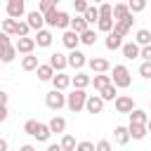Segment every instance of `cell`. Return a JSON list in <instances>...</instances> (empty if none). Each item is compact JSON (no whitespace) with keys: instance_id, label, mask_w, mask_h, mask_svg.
<instances>
[{"instance_id":"obj_1","label":"cell","mask_w":151,"mask_h":151,"mask_svg":"<svg viewBox=\"0 0 151 151\" xmlns=\"http://www.w3.org/2000/svg\"><path fill=\"white\" fill-rule=\"evenodd\" d=\"M85 101H87V92H85V90L73 87L71 94H66V109H68L71 113H80V111L85 109Z\"/></svg>"},{"instance_id":"obj_2","label":"cell","mask_w":151,"mask_h":151,"mask_svg":"<svg viewBox=\"0 0 151 151\" xmlns=\"http://www.w3.org/2000/svg\"><path fill=\"white\" fill-rule=\"evenodd\" d=\"M111 83L118 87V90H125L132 85V76H130V68L125 64H118L113 66V76H111Z\"/></svg>"},{"instance_id":"obj_3","label":"cell","mask_w":151,"mask_h":151,"mask_svg":"<svg viewBox=\"0 0 151 151\" xmlns=\"http://www.w3.org/2000/svg\"><path fill=\"white\" fill-rule=\"evenodd\" d=\"M45 104H47V109L59 111V109L66 106V94H64L61 90H50V92L45 94Z\"/></svg>"},{"instance_id":"obj_4","label":"cell","mask_w":151,"mask_h":151,"mask_svg":"<svg viewBox=\"0 0 151 151\" xmlns=\"http://www.w3.org/2000/svg\"><path fill=\"white\" fill-rule=\"evenodd\" d=\"M113 106H116L118 113H130V111L134 109V99H132L130 94H118V97L113 99Z\"/></svg>"},{"instance_id":"obj_5","label":"cell","mask_w":151,"mask_h":151,"mask_svg":"<svg viewBox=\"0 0 151 151\" xmlns=\"http://www.w3.org/2000/svg\"><path fill=\"white\" fill-rule=\"evenodd\" d=\"M26 14V0H7V17L21 19Z\"/></svg>"},{"instance_id":"obj_6","label":"cell","mask_w":151,"mask_h":151,"mask_svg":"<svg viewBox=\"0 0 151 151\" xmlns=\"http://www.w3.org/2000/svg\"><path fill=\"white\" fill-rule=\"evenodd\" d=\"M14 47H17V52H19V54H31V52H33L38 45H35V38H31V35H24V38H17Z\"/></svg>"},{"instance_id":"obj_7","label":"cell","mask_w":151,"mask_h":151,"mask_svg":"<svg viewBox=\"0 0 151 151\" xmlns=\"http://www.w3.org/2000/svg\"><path fill=\"white\" fill-rule=\"evenodd\" d=\"M87 64V54L80 52V50H71L68 52V66L76 68V71H83V66Z\"/></svg>"},{"instance_id":"obj_8","label":"cell","mask_w":151,"mask_h":151,"mask_svg":"<svg viewBox=\"0 0 151 151\" xmlns=\"http://www.w3.org/2000/svg\"><path fill=\"white\" fill-rule=\"evenodd\" d=\"M104 99L101 94H87V101H85V111L87 113H101L104 111Z\"/></svg>"},{"instance_id":"obj_9","label":"cell","mask_w":151,"mask_h":151,"mask_svg":"<svg viewBox=\"0 0 151 151\" xmlns=\"http://www.w3.org/2000/svg\"><path fill=\"white\" fill-rule=\"evenodd\" d=\"M26 21H28L31 31H40V28H45V14H42L40 9L28 12V14H26Z\"/></svg>"},{"instance_id":"obj_10","label":"cell","mask_w":151,"mask_h":151,"mask_svg":"<svg viewBox=\"0 0 151 151\" xmlns=\"http://www.w3.org/2000/svg\"><path fill=\"white\" fill-rule=\"evenodd\" d=\"M87 66H90L92 73H109V68H111L109 59H104V57H92V59H87Z\"/></svg>"},{"instance_id":"obj_11","label":"cell","mask_w":151,"mask_h":151,"mask_svg":"<svg viewBox=\"0 0 151 151\" xmlns=\"http://www.w3.org/2000/svg\"><path fill=\"white\" fill-rule=\"evenodd\" d=\"M61 42H64V47H66V50H78V45H80V35H78L76 31L66 28V31H64V35H61Z\"/></svg>"},{"instance_id":"obj_12","label":"cell","mask_w":151,"mask_h":151,"mask_svg":"<svg viewBox=\"0 0 151 151\" xmlns=\"http://www.w3.org/2000/svg\"><path fill=\"white\" fill-rule=\"evenodd\" d=\"M132 24H134V19H132V14H127L125 19H120V21H116L113 24V33H118V35H127L130 33V28H132Z\"/></svg>"},{"instance_id":"obj_13","label":"cell","mask_w":151,"mask_h":151,"mask_svg":"<svg viewBox=\"0 0 151 151\" xmlns=\"http://www.w3.org/2000/svg\"><path fill=\"white\" fill-rule=\"evenodd\" d=\"M50 66L54 71H64L68 66V54H61V52H52L50 54Z\"/></svg>"},{"instance_id":"obj_14","label":"cell","mask_w":151,"mask_h":151,"mask_svg":"<svg viewBox=\"0 0 151 151\" xmlns=\"http://www.w3.org/2000/svg\"><path fill=\"white\" fill-rule=\"evenodd\" d=\"M130 139H132V137H130V130H127V125H116V127H113V142H116V144L125 146Z\"/></svg>"},{"instance_id":"obj_15","label":"cell","mask_w":151,"mask_h":151,"mask_svg":"<svg viewBox=\"0 0 151 151\" xmlns=\"http://www.w3.org/2000/svg\"><path fill=\"white\" fill-rule=\"evenodd\" d=\"M52 40H54L52 31H47V28L35 31V45H38V47H50V45H52Z\"/></svg>"},{"instance_id":"obj_16","label":"cell","mask_w":151,"mask_h":151,"mask_svg":"<svg viewBox=\"0 0 151 151\" xmlns=\"http://www.w3.org/2000/svg\"><path fill=\"white\" fill-rule=\"evenodd\" d=\"M52 85H54V90H66V87H71V76H66L64 71H57L54 73V78H52Z\"/></svg>"},{"instance_id":"obj_17","label":"cell","mask_w":151,"mask_h":151,"mask_svg":"<svg viewBox=\"0 0 151 151\" xmlns=\"http://www.w3.org/2000/svg\"><path fill=\"white\" fill-rule=\"evenodd\" d=\"M90 83H92V78H90L87 73H83V71H76V76H71V85L78 87V90L90 87Z\"/></svg>"},{"instance_id":"obj_18","label":"cell","mask_w":151,"mask_h":151,"mask_svg":"<svg viewBox=\"0 0 151 151\" xmlns=\"http://www.w3.org/2000/svg\"><path fill=\"white\" fill-rule=\"evenodd\" d=\"M127 130H130V137L132 139H144L146 134H149V130H146V125L144 123H127Z\"/></svg>"},{"instance_id":"obj_19","label":"cell","mask_w":151,"mask_h":151,"mask_svg":"<svg viewBox=\"0 0 151 151\" xmlns=\"http://www.w3.org/2000/svg\"><path fill=\"white\" fill-rule=\"evenodd\" d=\"M104 45H106V50H111V52H116V50H120L123 47V35H118V33H106V40H104Z\"/></svg>"},{"instance_id":"obj_20","label":"cell","mask_w":151,"mask_h":151,"mask_svg":"<svg viewBox=\"0 0 151 151\" xmlns=\"http://www.w3.org/2000/svg\"><path fill=\"white\" fill-rule=\"evenodd\" d=\"M120 52H123V57H125V59H137V57H139V52H142V47L132 40V42H123Z\"/></svg>"},{"instance_id":"obj_21","label":"cell","mask_w":151,"mask_h":151,"mask_svg":"<svg viewBox=\"0 0 151 151\" xmlns=\"http://www.w3.org/2000/svg\"><path fill=\"white\" fill-rule=\"evenodd\" d=\"M35 73H38V80H42V83H47V80H50V83H52V78H54V73H57V71H54V68L50 66V61H47V64H40V66L35 68Z\"/></svg>"},{"instance_id":"obj_22","label":"cell","mask_w":151,"mask_h":151,"mask_svg":"<svg viewBox=\"0 0 151 151\" xmlns=\"http://www.w3.org/2000/svg\"><path fill=\"white\" fill-rule=\"evenodd\" d=\"M47 125H50L52 134H64V132H66V118H64V116H54Z\"/></svg>"},{"instance_id":"obj_23","label":"cell","mask_w":151,"mask_h":151,"mask_svg":"<svg viewBox=\"0 0 151 151\" xmlns=\"http://www.w3.org/2000/svg\"><path fill=\"white\" fill-rule=\"evenodd\" d=\"M90 28V24H87V19L83 17V14H76L73 19H71V31H76L78 35L83 33V31H87Z\"/></svg>"},{"instance_id":"obj_24","label":"cell","mask_w":151,"mask_h":151,"mask_svg":"<svg viewBox=\"0 0 151 151\" xmlns=\"http://www.w3.org/2000/svg\"><path fill=\"white\" fill-rule=\"evenodd\" d=\"M33 137H35L38 142H50V137H52V130H50V125H47V123H38V127H35Z\"/></svg>"},{"instance_id":"obj_25","label":"cell","mask_w":151,"mask_h":151,"mask_svg":"<svg viewBox=\"0 0 151 151\" xmlns=\"http://www.w3.org/2000/svg\"><path fill=\"white\" fill-rule=\"evenodd\" d=\"M127 14H132L130 7H127V2H113V21H120Z\"/></svg>"},{"instance_id":"obj_26","label":"cell","mask_w":151,"mask_h":151,"mask_svg":"<svg viewBox=\"0 0 151 151\" xmlns=\"http://www.w3.org/2000/svg\"><path fill=\"white\" fill-rule=\"evenodd\" d=\"M38 66H40V61H38V57H35L33 52L21 57V68H24V71H35Z\"/></svg>"},{"instance_id":"obj_27","label":"cell","mask_w":151,"mask_h":151,"mask_svg":"<svg viewBox=\"0 0 151 151\" xmlns=\"http://www.w3.org/2000/svg\"><path fill=\"white\" fill-rule=\"evenodd\" d=\"M109 83H111V76H106V73H97V76L92 78V83H90V85H92V87L99 92V90H104Z\"/></svg>"},{"instance_id":"obj_28","label":"cell","mask_w":151,"mask_h":151,"mask_svg":"<svg viewBox=\"0 0 151 151\" xmlns=\"http://www.w3.org/2000/svg\"><path fill=\"white\" fill-rule=\"evenodd\" d=\"M134 42H137L139 47L151 45V31H149V28H139V31L134 33Z\"/></svg>"},{"instance_id":"obj_29","label":"cell","mask_w":151,"mask_h":151,"mask_svg":"<svg viewBox=\"0 0 151 151\" xmlns=\"http://www.w3.org/2000/svg\"><path fill=\"white\" fill-rule=\"evenodd\" d=\"M71 19H73V17H71L68 12L59 9V12H57V28H64V31L71 28Z\"/></svg>"},{"instance_id":"obj_30","label":"cell","mask_w":151,"mask_h":151,"mask_svg":"<svg viewBox=\"0 0 151 151\" xmlns=\"http://www.w3.org/2000/svg\"><path fill=\"white\" fill-rule=\"evenodd\" d=\"M99 94H101V99H104V101H113V99L118 97V87H116L113 83H109L104 90H99Z\"/></svg>"},{"instance_id":"obj_31","label":"cell","mask_w":151,"mask_h":151,"mask_svg":"<svg viewBox=\"0 0 151 151\" xmlns=\"http://www.w3.org/2000/svg\"><path fill=\"white\" fill-rule=\"evenodd\" d=\"M127 116H130V123H144V125H146V120H149V113L142 111V109H137V106H134Z\"/></svg>"},{"instance_id":"obj_32","label":"cell","mask_w":151,"mask_h":151,"mask_svg":"<svg viewBox=\"0 0 151 151\" xmlns=\"http://www.w3.org/2000/svg\"><path fill=\"white\" fill-rule=\"evenodd\" d=\"M59 144H61V149H64V151H76V146H78L76 137H73V134H68V132H64V134H61V142H59Z\"/></svg>"},{"instance_id":"obj_33","label":"cell","mask_w":151,"mask_h":151,"mask_svg":"<svg viewBox=\"0 0 151 151\" xmlns=\"http://www.w3.org/2000/svg\"><path fill=\"white\" fill-rule=\"evenodd\" d=\"M94 42H97V31L87 28V31H83V33H80V45H87V47H92Z\"/></svg>"},{"instance_id":"obj_34","label":"cell","mask_w":151,"mask_h":151,"mask_svg":"<svg viewBox=\"0 0 151 151\" xmlns=\"http://www.w3.org/2000/svg\"><path fill=\"white\" fill-rule=\"evenodd\" d=\"M83 17L87 19V24H97V21H99V7H97V5H90Z\"/></svg>"},{"instance_id":"obj_35","label":"cell","mask_w":151,"mask_h":151,"mask_svg":"<svg viewBox=\"0 0 151 151\" xmlns=\"http://www.w3.org/2000/svg\"><path fill=\"white\" fill-rule=\"evenodd\" d=\"M17 21H19V19H12V17L2 19V31H5L7 35H17Z\"/></svg>"},{"instance_id":"obj_36","label":"cell","mask_w":151,"mask_h":151,"mask_svg":"<svg viewBox=\"0 0 151 151\" xmlns=\"http://www.w3.org/2000/svg\"><path fill=\"white\" fill-rule=\"evenodd\" d=\"M125 2H127V7H130L132 14H139V12L146 9V2H149V0H125Z\"/></svg>"},{"instance_id":"obj_37","label":"cell","mask_w":151,"mask_h":151,"mask_svg":"<svg viewBox=\"0 0 151 151\" xmlns=\"http://www.w3.org/2000/svg\"><path fill=\"white\" fill-rule=\"evenodd\" d=\"M99 19H113V5L111 2H101L99 5Z\"/></svg>"},{"instance_id":"obj_38","label":"cell","mask_w":151,"mask_h":151,"mask_svg":"<svg viewBox=\"0 0 151 151\" xmlns=\"http://www.w3.org/2000/svg\"><path fill=\"white\" fill-rule=\"evenodd\" d=\"M113 19H99L97 21V31H101V33H111L113 31Z\"/></svg>"},{"instance_id":"obj_39","label":"cell","mask_w":151,"mask_h":151,"mask_svg":"<svg viewBox=\"0 0 151 151\" xmlns=\"http://www.w3.org/2000/svg\"><path fill=\"white\" fill-rule=\"evenodd\" d=\"M17 54H19V52H17V47H14V45H9V47L5 50V54H2V59H0V61H2V64H12V61L17 59Z\"/></svg>"},{"instance_id":"obj_40","label":"cell","mask_w":151,"mask_h":151,"mask_svg":"<svg viewBox=\"0 0 151 151\" xmlns=\"http://www.w3.org/2000/svg\"><path fill=\"white\" fill-rule=\"evenodd\" d=\"M38 9H40L42 14H47V12L57 9V0H40V2H38Z\"/></svg>"},{"instance_id":"obj_41","label":"cell","mask_w":151,"mask_h":151,"mask_svg":"<svg viewBox=\"0 0 151 151\" xmlns=\"http://www.w3.org/2000/svg\"><path fill=\"white\" fill-rule=\"evenodd\" d=\"M31 33V26H28V21H17V38H24V35H28Z\"/></svg>"},{"instance_id":"obj_42","label":"cell","mask_w":151,"mask_h":151,"mask_svg":"<svg viewBox=\"0 0 151 151\" xmlns=\"http://www.w3.org/2000/svg\"><path fill=\"white\" fill-rule=\"evenodd\" d=\"M71 2H73L76 14H85V9L90 7V2H87V0H71Z\"/></svg>"},{"instance_id":"obj_43","label":"cell","mask_w":151,"mask_h":151,"mask_svg":"<svg viewBox=\"0 0 151 151\" xmlns=\"http://www.w3.org/2000/svg\"><path fill=\"white\" fill-rule=\"evenodd\" d=\"M12 42H9V35L5 33V31H0V59H2V54H5V50L9 47Z\"/></svg>"},{"instance_id":"obj_44","label":"cell","mask_w":151,"mask_h":151,"mask_svg":"<svg viewBox=\"0 0 151 151\" xmlns=\"http://www.w3.org/2000/svg\"><path fill=\"white\" fill-rule=\"evenodd\" d=\"M139 76L142 78H151V61H142L139 64Z\"/></svg>"},{"instance_id":"obj_45","label":"cell","mask_w":151,"mask_h":151,"mask_svg":"<svg viewBox=\"0 0 151 151\" xmlns=\"http://www.w3.org/2000/svg\"><path fill=\"white\" fill-rule=\"evenodd\" d=\"M94 151H113V146H111L109 139H99V142L94 144Z\"/></svg>"},{"instance_id":"obj_46","label":"cell","mask_w":151,"mask_h":151,"mask_svg":"<svg viewBox=\"0 0 151 151\" xmlns=\"http://www.w3.org/2000/svg\"><path fill=\"white\" fill-rule=\"evenodd\" d=\"M57 12H59V9H52V12L45 14V24H47V26H57Z\"/></svg>"},{"instance_id":"obj_47","label":"cell","mask_w":151,"mask_h":151,"mask_svg":"<svg viewBox=\"0 0 151 151\" xmlns=\"http://www.w3.org/2000/svg\"><path fill=\"white\" fill-rule=\"evenodd\" d=\"M35 127H38V120H26V123H24V132H26V134H31V137H33Z\"/></svg>"},{"instance_id":"obj_48","label":"cell","mask_w":151,"mask_h":151,"mask_svg":"<svg viewBox=\"0 0 151 151\" xmlns=\"http://www.w3.org/2000/svg\"><path fill=\"white\" fill-rule=\"evenodd\" d=\"M76 151H94V142H78Z\"/></svg>"},{"instance_id":"obj_49","label":"cell","mask_w":151,"mask_h":151,"mask_svg":"<svg viewBox=\"0 0 151 151\" xmlns=\"http://www.w3.org/2000/svg\"><path fill=\"white\" fill-rule=\"evenodd\" d=\"M139 57H142L144 61H151V45H144L142 52H139Z\"/></svg>"},{"instance_id":"obj_50","label":"cell","mask_w":151,"mask_h":151,"mask_svg":"<svg viewBox=\"0 0 151 151\" xmlns=\"http://www.w3.org/2000/svg\"><path fill=\"white\" fill-rule=\"evenodd\" d=\"M7 101H9V94L5 90H0V106H7Z\"/></svg>"},{"instance_id":"obj_51","label":"cell","mask_w":151,"mask_h":151,"mask_svg":"<svg viewBox=\"0 0 151 151\" xmlns=\"http://www.w3.org/2000/svg\"><path fill=\"white\" fill-rule=\"evenodd\" d=\"M7 116H9L7 106H0V123H5V120H7Z\"/></svg>"},{"instance_id":"obj_52","label":"cell","mask_w":151,"mask_h":151,"mask_svg":"<svg viewBox=\"0 0 151 151\" xmlns=\"http://www.w3.org/2000/svg\"><path fill=\"white\" fill-rule=\"evenodd\" d=\"M47 151H64L61 144H47Z\"/></svg>"},{"instance_id":"obj_53","label":"cell","mask_w":151,"mask_h":151,"mask_svg":"<svg viewBox=\"0 0 151 151\" xmlns=\"http://www.w3.org/2000/svg\"><path fill=\"white\" fill-rule=\"evenodd\" d=\"M0 151H9V144H7V139H2V137H0Z\"/></svg>"},{"instance_id":"obj_54","label":"cell","mask_w":151,"mask_h":151,"mask_svg":"<svg viewBox=\"0 0 151 151\" xmlns=\"http://www.w3.org/2000/svg\"><path fill=\"white\" fill-rule=\"evenodd\" d=\"M19 151H35V146H33V144H24Z\"/></svg>"},{"instance_id":"obj_55","label":"cell","mask_w":151,"mask_h":151,"mask_svg":"<svg viewBox=\"0 0 151 151\" xmlns=\"http://www.w3.org/2000/svg\"><path fill=\"white\" fill-rule=\"evenodd\" d=\"M146 130L151 132V116H149V120H146Z\"/></svg>"},{"instance_id":"obj_56","label":"cell","mask_w":151,"mask_h":151,"mask_svg":"<svg viewBox=\"0 0 151 151\" xmlns=\"http://www.w3.org/2000/svg\"><path fill=\"white\" fill-rule=\"evenodd\" d=\"M92 2H94V5H101V2H106V0H92Z\"/></svg>"},{"instance_id":"obj_57","label":"cell","mask_w":151,"mask_h":151,"mask_svg":"<svg viewBox=\"0 0 151 151\" xmlns=\"http://www.w3.org/2000/svg\"><path fill=\"white\" fill-rule=\"evenodd\" d=\"M113 2H125V0H113Z\"/></svg>"},{"instance_id":"obj_58","label":"cell","mask_w":151,"mask_h":151,"mask_svg":"<svg viewBox=\"0 0 151 151\" xmlns=\"http://www.w3.org/2000/svg\"><path fill=\"white\" fill-rule=\"evenodd\" d=\"M149 106H151V101H149Z\"/></svg>"},{"instance_id":"obj_59","label":"cell","mask_w":151,"mask_h":151,"mask_svg":"<svg viewBox=\"0 0 151 151\" xmlns=\"http://www.w3.org/2000/svg\"><path fill=\"white\" fill-rule=\"evenodd\" d=\"M149 2H151V0H149Z\"/></svg>"},{"instance_id":"obj_60","label":"cell","mask_w":151,"mask_h":151,"mask_svg":"<svg viewBox=\"0 0 151 151\" xmlns=\"http://www.w3.org/2000/svg\"><path fill=\"white\" fill-rule=\"evenodd\" d=\"M0 64H2V61H0Z\"/></svg>"},{"instance_id":"obj_61","label":"cell","mask_w":151,"mask_h":151,"mask_svg":"<svg viewBox=\"0 0 151 151\" xmlns=\"http://www.w3.org/2000/svg\"><path fill=\"white\" fill-rule=\"evenodd\" d=\"M57 2H59V0H57Z\"/></svg>"}]
</instances>
